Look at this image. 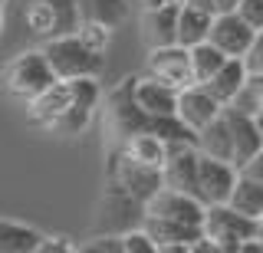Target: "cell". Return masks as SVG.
Wrapping results in <instances>:
<instances>
[{
    "mask_svg": "<svg viewBox=\"0 0 263 253\" xmlns=\"http://www.w3.org/2000/svg\"><path fill=\"white\" fill-rule=\"evenodd\" d=\"M253 33H257V30L237 17V10H230V13H214L211 17L208 40L224 56H243L253 43Z\"/></svg>",
    "mask_w": 263,
    "mask_h": 253,
    "instance_id": "8",
    "label": "cell"
},
{
    "mask_svg": "<svg viewBox=\"0 0 263 253\" xmlns=\"http://www.w3.org/2000/svg\"><path fill=\"white\" fill-rule=\"evenodd\" d=\"M43 233L16 220H0V253H40Z\"/></svg>",
    "mask_w": 263,
    "mask_h": 253,
    "instance_id": "18",
    "label": "cell"
},
{
    "mask_svg": "<svg viewBox=\"0 0 263 253\" xmlns=\"http://www.w3.org/2000/svg\"><path fill=\"white\" fill-rule=\"evenodd\" d=\"M178 4H181V0H178Z\"/></svg>",
    "mask_w": 263,
    "mask_h": 253,
    "instance_id": "37",
    "label": "cell"
},
{
    "mask_svg": "<svg viewBox=\"0 0 263 253\" xmlns=\"http://www.w3.org/2000/svg\"><path fill=\"white\" fill-rule=\"evenodd\" d=\"M240 174H243V178H250V181H257V184H263V148H260V151L240 168Z\"/></svg>",
    "mask_w": 263,
    "mask_h": 253,
    "instance_id": "30",
    "label": "cell"
},
{
    "mask_svg": "<svg viewBox=\"0 0 263 253\" xmlns=\"http://www.w3.org/2000/svg\"><path fill=\"white\" fill-rule=\"evenodd\" d=\"M187 53H191V76H194V83H208L214 72H217V69L227 63V56L220 53L217 46L211 43V40H201V43H194Z\"/></svg>",
    "mask_w": 263,
    "mask_h": 253,
    "instance_id": "22",
    "label": "cell"
},
{
    "mask_svg": "<svg viewBox=\"0 0 263 253\" xmlns=\"http://www.w3.org/2000/svg\"><path fill=\"white\" fill-rule=\"evenodd\" d=\"M220 112H224V119H227V125H230V138H234V168L240 171L247 161L263 148V135H260L257 119H253V115L234 109V105H224Z\"/></svg>",
    "mask_w": 263,
    "mask_h": 253,
    "instance_id": "11",
    "label": "cell"
},
{
    "mask_svg": "<svg viewBox=\"0 0 263 253\" xmlns=\"http://www.w3.org/2000/svg\"><path fill=\"white\" fill-rule=\"evenodd\" d=\"M82 23H105V27H119L128 13L125 0H76Z\"/></svg>",
    "mask_w": 263,
    "mask_h": 253,
    "instance_id": "21",
    "label": "cell"
},
{
    "mask_svg": "<svg viewBox=\"0 0 263 253\" xmlns=\"http://www.w3.org/2000/svg\"><path fill=\"white\" fill-rule=\"evenodd\" d=\"M247 76H250V72H247V66H243V60H240V56H227V63H224V66L214 72L208 83H201V86L208 89V92H211V95H214V99H217L220 105H227V102L234 99L237 92H240V86L247 83Z\"/></svg>",
    "mask_w": 263,
    "mask_h": 253,
    "instance_id": "15",
    "label": "cell"
},
{
    "mask_svg": "<svg viewBox=\"0 0 263 253\" xmlns=\"http://www.w3.org/2000/svg\"><path fill=\"white\" fill-rule=\"evenodd\" d=\"M201 230L211 237V240H217L220 253H234L240 250L243 240H250V237H257V220L237 214L230 204H208L204 207V224Z\"/></svg>",
    "mask_w": 263,
    "mask_h": 253,
    "instance_id": "3",
    "label": "cell"
},
{
    "mask_svg": "<svg viewBox=\"0 0 263 253\" xmlns=\"http://www.w3.org/2000/svg\"><path fill=\"white\" fill-rule=\"evenodd\" d=\"M148 72H152L155 79H161V83L175 86V89L194 83V76H191V53H187V46H181V43L155 46L152 56H148Z\"/></svg>",
    "mask_w": 263,
    "mask_h": 253,
    "instance_id": "7",
    "label": "cell"
},
{
    "mask_svg": "<svg viewBox=\"0 0 263 253\" xmlns=\"http://www.w3.org/2000/svg\"><path fill=\"white\" fill-rule=\"evenodd\" d=\"M122 253H158V247L148 237V230H132L122 237Z\"/></svg>",
    "mask_w": 263,
    "mask_h": 253,
    "instance_id": "26",
    "label": "cell"
},
{
    "mask_svg": "<svg viewBox=\"0 0 263 253\" xmlns=\"http://www.w3.org/2000/svg\"><path fill=\"white\" fill-rule=\"evenodd\" d=\"M53 83H56V72L49 69L43 50L20 53L13 63H7V69H4L7 92L16 95V99H27V102L33 99V95H40L43 89H49Z\"/></svg>",
    "mask_w": 263,
    "mask_h": 253,
    "instance_id": "2",
    "label": "cell"
},
{
    "mask_svg": "<svg viewBox=\"0 0 263 253\" xmlns=\"http://www.w3.org/2000/svg\"><path fill=\"white\" fill-rule=\"evenodd\" d=\"M69 250H72V243L63 240V237H53V240L43 237V243H40V253H69Z\"/></svg>",
    "mask_w": 263,
    "mask_h": 253,
    "instance_id": "31",
    "label": "cell"
},
{
    "mask_svg": "<svg viewBox=\"0 0 263 253\" xmlns=\"http://www.w3.org/2000/svg\"><path fill=\"white\" fill-rule=\"evenodd\" d=\"M43 4H46L49 17H53V33L49 36H63V33H76L79 30L82 17H79V4L76 0H43Z\"/></svg>",
    "mask_w": 263,
    "mask_h": 253,
    "instance_id": "23",
    "label": "cell"
},
{
    "mask_svg": "<svg viewBox=\"0 0 263 253\" xmlns=\"http://www.w3.org/2000/svg\"><path fill=\"white\" fill-rule=\"evenodd\" d=\"M145 214L148 217H164V220H178L187 227H201L204 224V204L187 191H175V187H158L152 198L145 201Z\"/></svg>",
    "mask_w": 263,
    "mask_h": 253,
    "instance_id": "4",
    "label": "cell"
},
{
    "mask_svg": "<svg viewBox=\"0 0 263 253\" xmlns=\"http://www.w3.org/2000/svg\"><path fill=\"white\" fill-rule=\"evenodd\" d=\"M0 30H4V17H0Z\"/></svg>",
    "mask_w": 263,
    "mask_h": 253,
    "instance_id": "35",
    "label": "cell"
},
{
    "mask_svg": "<svg viewBox=\"0 0 263 253\" xmlns=\"http://www.w3.org/2000/svg\"><path fill=\"white\" fill-rule=\"evenodd\" d=\"M27 27L33 30V36H49L53 33V17H49L43 0H30L27 7Z\"/></svg>",
    "mask_w": 263,
    "mask_h": 253,
    "instance_id": "24",
    "label": "cell"
},
{
    "mask_svg": "<svg viewBox=\"0 0 263 253\" xmlns=\"http://www.w3.org/2000/svg\"><path fill=\"white\" fill-rule=\"evenodd\" d=\"M0 4H4V0H0Z\"/></svg>",
    "mask_w": 263,
    "mask_h": 253,
    "instance_id": "36",
    "label": "cell"
},
{
    "mask_svg": "<svg viewBox=\"0 0 263 253\" xmlns=\"http://www.w3.org/2000/svg\"><path fill=\"white\" fill-rule=\"evenodd\" d=\"M243 66H247V72H263V30H257V33H253V43H250V50H247L243 56Z\"/></svg>",
    "mask_w": 263,
    "mask_h": 253,
    "instance_id": "28",
    "label": "cell"
},
{
    "mask_svg": "<svg viewBox=\"0 0 263 253\" xmlns=\"http://www.w3.org/2000/svg\"><path fill=\"white\" fill-rule=\"evenodd\" d=\"M214 4V13H230V10H237V0H211Z\"/></svg>",
    "mask_w": 263,
    "mask_h": 253,
    "instance_id": "32",
    "label": "cell"
},
{
    "mask_svg": "<svg viewBox=\"0 0 263 253\" xmlns=\"http://www.w3.org/2000/svg\"><path fill=\"white\" fill-rule=\"evenodd\" d=\"M197 151L234 165V138H230V125H227L224 112L214 115L204 128H197Z\"/></svg>",
    "mask_w": 263,
    "mask_h": 253,
    "instance_id": "16",
    "label": "cell"
},
{
    "mask_svg": "<svg viewBox=\"0 0 263 253\" xmlns=\"http://www.w3.org/2000/svg\"><path fill=\"white\" fill-rule=\"evenodd\" d=\"M109 30H112V27H105V23H79L76 36L89 46V50L105 53V46H109Z\"/></svg>",
    "mask_w": 263,
    "mask_h": 253,
    "instance_id": "25",
    "label": "cell"
},
{
    "mask_svg": "<svg viewBox=\"0 0 263 253\" xmlns=\"http://www.w3.org/2000/svg\"><path fill=\"white\" fill-rule=\"evenodd\" d=\"M237 171L230 161L211 158V154L197 151V201L208 207V204H227L230 191L237 184Z\"/></svg>",
    "mask_w": 263,
    "mask_h": 253,
    "instance_id": "5",
    "label": "cell"
},
{
    "mask_svg": "<svg viewBox=\"0 0 263 253\" xmlns=\"http://www.w3.org/2000/svg\"><path fill=\"white\" fill-rule=\"evenodd\" d=\"M132 83H135V79H125L109 99V125L122 142H125L128 135H135V132H145L148 119H152L135 105V99H132Z\"/></svg>",
    "mask_w": 263,
    "mask_h": 253,
    "instance_id": "10",
    "label": "cell"
},
{
    "mask_svg": "<svg viewBox=\"0 0 263 253\" xmlns=\"http://www.w3.org/2000/svg\"><path fill=\"white\" fill-rule=\"evenodd\" d=\"M43 56L49 69L56 72V79H76V76H99L105 69V56L89 50L76 33L49 36L43 46Z\"/></svg>",
    "mask_w": 263,
    "mask_h": 253,
    "instance_id": "1",
    "label": "cell"
},
{
    "mask_svg": "<svg viewBox=\"0 0 263 253\" xmlns=\"http://www.w3.org/2000/svg\"><path fill=\"white\" fill-rule=\"evenodd\" d=\"M69 109V86L66 79H56L49 89H43L40 95L30 99V122L33 125H43V128H53V122Z\"/></svg>",
    "mask_w": 263,
    "mask_h": 253,
    "instance_id": "13",
    "label": "cell"
},
{
    "mask_svg": "<svg viewBox=\"0 0 263 253\" xmlns=\"http://www.w3.org/2000/svg\"><path fill=\"white\" fill-rule=\"evenodd\" d=\"M86 253H122V237H96Z\"/></svg>",
    "mask_w": 263,
    "mask_h": 253,
    "instance_id": "29",
    "label": "cell"
},
{
    "mask_svg": "<svg viewBox=\"0 0 263 253\" xmlns=\"http://www.w3.org/2000/svg\"><path fill=\"white\" fill-rule=\"evenodd\" d=\"M237 17L253 30H263V0H237Z\"/></svg>",
    "mask_w": 263,
    "mask_h": 253,
    "instance_id": "27",
    "label": "cell"
},
{
    "mask_svg": "<svg viewBox=\"0 0 263 253\" xmlns=\"http://www.w3.org/2000/svg\"><path fill=\"white\" fill-rule=\"evenodd\" d=\"M211 17H214V13H208V10H197V7L181 4V10H178V27H175V43H181V46H187V50H191L194 43L208 40Z\"/></svg>",
    "mask_w": 263,
    "mask_h": 253,
    "instance_id": "17",
    "label": "cell"
},
{
    "mask_svg": "<svg viewBox=\"0 0 263 253\" xmlns=\"http://www.w3.org/2000/svg\"><path fill=\"white\" fill-rule=\"evenodd\" d=\"M227 204L237 210V214H243L250 220L263 217V184L250 181V178H243V174H237V184H234V191H230Z\"/></svg>",
    "mask_w": 263,
    "mask_h": 253,
    "instance_id": "19",
    "label": "cell"
},
{
    "mask_svg": "<svg viewBox=\"0 0 263 253\" xmlns=\"http://www.w3.org/2000/svg\"><path fill=\"white\" fill-rule=\"evenodd\" d=\"M220 105L214 95L204 89L201 83H187V86H181L178 89V99H175V115L184 122L187 128H204L214 115H220Z\"/></svg>",
    "mask_w": 263,
    "mask_h": 253,
    "instance_id": "9",
    "label": "cell"
},
{
    "mask_svg": "<svg viewBox=\"0 0 263 253\" xmlns=\"http://www.w3.org/2000/svg\"><path fill=\"white\" fill-rule=\"evenodd\" d=\"M122 151H125L128 158L142 161V165L161 168V161H164V138H158L155 132H135V135L125 138Z\"/></svg>",
    "mask_w": 263,
    "mask_h": 253,
    "instance_id": "20",
    "label": "cell"
},
{
    "mask_svg": "<svg viewBox=\"0 0 263 253\" xmlns=\"http://www.w3.org/2000/svg\"><path fill=\"white\" fill-rule=\"evenodd\" d=\"M132 99H135V105L145 115H175L178 89L155 79V76H148V79H135L132 83Z\"/></svg>",
    "mask_w": 263,
    "mask_h": 253,
    "instance_id": "12",
    "label": "cell"
},
{
    "mask_svg": "<svg viewBox=\"0 0 263 253\" xmlns=\"http://www.w3.org/2000/svg\"><path fill=\"white\" fill-rule=\"evenodd\" d=\"M112 174H115V184L128 194L132 201H138L145 207V201L152 198L158 187H164V178H161V168H152V165H142V161L128 158L122 151V158L112 165Z\"/></svg>",
    "mask_w": 263,
    "mask_h": 253,
    "instance_id": "6",
    "label": "cell"
},
{
    "mask_svg": "<svg viewBox=\"0 0 263 253\" xmlns=\"http://www.w3.org/2000/svg\"><path fill=\"white\" fill-rule=\"evenodd\" d=\"M138 4H142L145 10H152V7H161V4H168V0H138Z\"/></svg>",
    "mask_w": 263,
    "mask_h": 253,
    "instance_id": "34",
    "label": "cell"
},
{
    "mask_svg": "<svg viewBox=\"0 0 263 253\" xmlns=\"http://www.w3.org/2000/svg\"><path fill=\"white\" fill-rule=\"evenodd\" d=\"M181 4H187V7H197V10H208V13H214V4H211V0H181Z\"/></svg>",
    "mask_w": 263,
    "mask_h": 253,
    "instance_id": "33",
    "label": "cell"
},
{
    "mask_svg": "<svg viewBox=\"0 0 263 253\" xmlns=\"http://www.w3.org/2000/svg\"><path fill=\"white\" fill-rule=\"evenodd\" d=\"M178 10H181L178 0H168V4H161V7H152V10H145L142 30H145V40H148V46H152V50H155V46L175 43Z\"/></svg>",
    "mask_w": 263,
    "mask_h": 253,
    "instance_id": "14",
    "label": "cell"
}]
</instances>
